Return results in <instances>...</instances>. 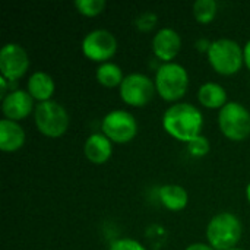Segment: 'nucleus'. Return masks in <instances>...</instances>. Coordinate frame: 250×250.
Returning <instances> with one entry per match:
<instances>
[{"mask_svg":"<svg viewBox=\"0 0 250 250\" xmlns=\"http://www.w3.org/2000/svg\"><path fill=\"white\" fill-rule=\"evenodd\" d=\"M230 250H243V249H240V248H234V249H230Z\"/></svg>","mask_w":250,"mask_h":250,"instance_id":"obj_28","label":"nucleus"},{"mask_svg":"<svg viewBox=\"0 0 250 250\" xmlns=\"http://www.w3.org/2000/svg\"><path fill=\"white\" fill-rule=\"evenodd\" d=\"M108 250H146V248H145L141 242H138V240H135V239L123 237V239L114 240V242L110 245Z\"/></svg>","mask_w":250,"mask_h":250,"instance_id":"obj_23","label":"nucleus"},{"mask_svg":"<svg viewBox=\"0 0 250 250\" xmlns=\"http://www.w3.org/2000/svg\"><path fill=\"white\" fill-rule=\"evenodd\" d=\"M95 78H97L98 83L101 86H105V88H116V86L120 88V85L125 79L122 67L113 62L101 63L97 67Z\"/></svg>","mask_w":250,"mask_h":250,"instance_id":"obj_18","label":"nucleus"},{"mask_svg":"<svg viewBox=\"0 0 250 250\" xmlns=\"http://www.w3.org/2000/svg\"><path fill=\"white\" fill-rule=\"evenodd\" d=\"M243 234V226L237 215L220 212L211 218L207 226L208 245L215 250L234 249Z\"/></svg>","mask_w":250,"mask_h":250,"instance_id":"obj_2","label":"nucleus"},{"mask_svg":"<svg viewBox=\"0 0 250 250\" xmlns=\"http://www.w3.org/2000/svg\"><path fill=\"white\" fill-rule=\"evenodd\" d=\"M243 57H245V64L250 70V40L246 42V45L243 47Z\"/></svg>","mask_w":250,"mask_h":250,"instance_id":"obj_26","label":"nucleus"},{"mask_svg":"<svg viewBox=\"0 0 250 250\" xmlns=\"http://www.w3.org/2000/svg\"><path fill=\"white\" fill-rule=\"evenodd\" d=\"M198 101L205 108L221 110L227 101V91L223 85L217 82H205L198 91Z\"/></svg>","mask_w":250,"mask_h":250,"instance_id":"obj_16","label":"nucleus"},{"mask_svg":"<svg viewBox=\"0 0 250 250\" xmlns=\"http://www.w3.org/2000/svg\"><path fill=\"white\" fill-rule=\"evenodd\" d=\"M208 62L218 75L233 76L239 73L245 64L243 47L230 38L215 40L209 47Z\"/></svg>","mask_w":250,"mask_h":250,"instance_id":"obj_4","label":"nucleus"},{"mask_svg":"<svg viewBox=\"0 0 250 250\" xmlns=\"http://www.w3.org/2000/svg\"><path fill=\"white\" fill-rule=\"evenodd\" d=\"M218 12V3L215 0H196L193 3V16L195 19L202 23H211Z\"/></svg>","mask_w":250,"mask_h":250,"instance_id":"obj_19","label":"nucleus"},{"mask_svg":"<svg viewBox=\"0 0 250 250\" xmlns=\"http://www.w3.org/2000/svg\"><path fill=\"white\" fill-rule=\"evenodd\" d=\"M75 7L83 16L95 18L104 12V9L107 7V3L105 0H76Z\"/></svg>","mask_w":250,"mask_h":250,"instance_id":"obj_20","label":"nucleus"},{"mask_svg":"<svg viewBox=\"0 0 250 250\" xmlns=\"http://www.w3.org/2000/svg\"><path fill=\"white\" fill-rule=\"evenodd\" d=\"M119 42L113 32L107 29H94L82 40V53L86 59L98 63H107L117 53Z\"/></svg>","mask_w":250,"mask_h":250,"instance_id":"obj_9","label":"nucleus"},{"mask_svg":"<svg viewBox=\"0 0 250 250\" xmlns=\"http://www.w3.org/2000/svg\"><path fill=\"white\" fill-rule=\"evenodd\" d=\"M164 130L180 142H189L202 135L204 116L201 110L190 103H176L163 114Z\"/></svg>","mask_w":250,"mask_h":250,"instance_id":"obj_1","label":"nucleus"},{"mask_svg":"<svg viewBox=\"0 0 250 250\" xmlns=\"http://www.w3.org/2000/svg\"><path fill=\"white\" fill-rule=\"evenodd\" d=\"M34 122L41 135L47 138H60L67 132L70 117L60 103L50 100L35 105Z\"/></svg>","mask_w":250,"mask_h":250,"instance_id":"obj_5","label":"nucleus"},{"mask_svg":"<svg viewBox=\"0 0 250 250\" xmlns=\"http://www.w3.org/2000/svg\"><path fill=\"white\" fill-rule=\"evenodd\" d=\"M119 91L123 103L132 107H145L157 94L155 82L149 76L138 72L125 76Z\"/></svg>","mask_w":250,"mask_h":250,"instance_id":"obj_8","label":"nucleus"},{"mask_svg":"<svg viewBox=\"0 0 250 250\" xmlns=\"http://www.w3.org/2000/svg\"><path fill=\"white\" fill-rule=\"evenodd\" d=\"M182 50V37L173 28H161L152 38V51L163 63H171Z\"/></svg>","mask_w":250,"mask_h":250,"instance_id":"obj_12","label":"nucleus"},{"mask_svg":"<svg viewBox=\"0 0 250 250\" xmlns=\"http://www.w3.org/2000/svg\"><path fill=\"white\" fill-rule=\"evenodd\" d=\"M26 91L35 101L45 103V101H50L51 97L54 95L56 83L48 73L42 70H37L29 76L28 83H26Z\"/></svg>","mask_w":250,"mask_h":250,"instance_id":"obj_15","label":"nucleus"},{"mask_svg":"<svg viewBox=\"0 0 250 250\" xmlns=\"http://www.w3.org/2000/svg\"><path fill=\"white\" fill-rule=\"evenodd\" d=\"M34 98L28 91L23 89H12L1 100V111L4 119L12 122H21L26 119L29 114L35 111Z\"/></svg>","mask_w":250,"mask_h":250,"instance_id":"obj_11","label":"nucleus"},{"mask_svg":"<svg viewBox=\"0 0 250 250\" xmlns=\"http://www.w3.org/2000/svg\"><path fill=\"white\" fill-rule=\"evenodd\" d=\"M103 133L114 144H129L138 135V122L126 110H113L101 122Z\"/></svg>","mask_w":250,"mask_h":250,"instance_id":"obj_7","label":"nucleus"},{"mask_svg":"<svg viewBox=\"0 0 250 250\" xmlns=\"http://www.w3.org/2000/svg\"><path fill=\"white\" fill-rule=\"evenodd\" d=\"M158 23V16L154 12H144L136 16L135 26L141 32H151Z\"/></svg>","mask_w":250,"mask_h":250,"instance_id":"obj_22","label":"nucleus"},{"mask_svg":"<svg viewBox=\"0 0 250 250\" xmlns=\"http://www.w3.org/2000/svg\"><path fill=\"white\" fill-rule=\"evenodd\" d=\"M221 133L234 142H242L250 135V111L237 101H229L218 111Z\"/></svg>","mask_w":250,"mask_h":250,"instance_id":"obj_6","label":"nucleus"},{"mask_svg":"<svg viewBox=\"0 0 250 250\" xmlns=\"http://www.w3.org/2000/svg\"><path fill=\"white\" fill-rule=\"evenodd\" d=\"M83 154L92 164H104L113 154V142L104 133H92L83 144Z\"/></svg>","mask_w":250,"mask_h":250,"instance_id":"obj_13","label":"nucleus"},{"mask_svg":"<svg viewBox=\"0 0 250 250\" xmlns=\"http://www.w3.org/2000/svg\"><path fill=\"white\" fill-rule=\"evenodd\" d=\"M185 250H215L212 246H209L208 243H192L190 246H188Z\"/></svg>","mask_w":250,"mask_h":250,"instance_id":"obj_25","label":"nucleus"},{"mask_svg":"<svg viewBox=\"0 0 250 250\" xmlns=\"http://www.w3.org/2000/svg\"><path fill=\"white\" fill-rule=\"evenodd\" d=\"M246 198H248V201H249L250 204V183L248 185V188H246Z\"/></svg>","mask_w":250,"mask_h":250,"instance_id":"obj_27","label":"nucleus"},{"mask_svg":"<svg viewBox=\"0 0 250 250\" xmlns=\"http://www.w3.org/2000/svg\"><path fill=\"white\" fill-rule=\"evenodd\" d=\"M158 196L161 204L173 212L183 211L189 202V195L186 189L180 185H164L163 188H160Z\"/></svg>","mask_w":250,"mask_h":250,"instance_id":"obj_17","label":"nucleus"},{"mask_svg":"<svg viewBox=\"0 0 250 250\" xmlns=\"http://www.w3.org/2000/svg\"><path fill=\"white\" fill-rule=\"evenodd\" d=\"M25 130L18 122L0 120V149L3 152H16L25 144Z\"/></svg>","mask_w":250,"mask_h":250,"instance_id":"obj_14","label":"nucleus"},{"mask_svg":"<svg viewBox=\"0 0 250 250\" xmlns=\"http://www.w3.org/2000/svg\"><path fill=\"white\" fill-rule=\"evenodd\" d=\"M29 69V57L26 50L16 44L7 42L0 50V73L7 82L19 81Z\"/></svg>","mask_w":250,"mask_h":250,"instance_id":"obj_10","label":"nucleus"},{"mask_svg":"<svg viewBox=\"0 0 250 250\" xmlns=\"http://www.w3.org/2000/svg\"><path fill=\"white\" fill-rule=\"evenodd\" d=\"M209 149H211V144H209L208 138L204 136V135H199V136H196V138H193L192 141L188 142V151L195 158L205 157L209 152Z\"/></svg>","mask_w":250,"mask_h":250,"instance_id":"obj_21","label":"nucleus"},{"mask_svg":"<svg viewBox=\"0 0 250 250\" xmlns=\"http://www.w3.org/2000/svg\"><path fill=\"white\" fill-rule=\"evenodd\" d=\"M211 44H212V42H209L208 40L202 38V40L196 41V48H198L199 51H204V53H207V54H208V51H209V47H211Z\"/></svg>","mask_w":250,"mask_h":250,"instance_id":"obj_24","label":"nucleus"},{"mask_svg":"<svg viewBox=\"0 0 250 250\" xmlns=\"http://www.w3.org/2000/svg\"><path fill=\"white\" fill-rule=\"evenodd\" d=\"M157 94L168 103H176L183 98L189 89V73L179 63H163L155 73Z\"/></svg>","mask_w":250,"mask_h":250,"instance_id":"obj_3","label":"nucleus"}]
</instances>
